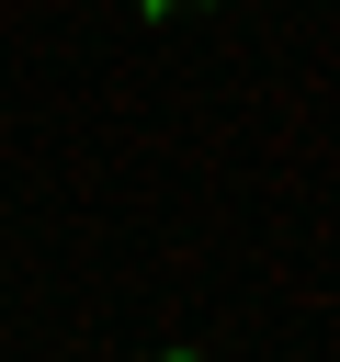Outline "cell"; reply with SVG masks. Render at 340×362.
I'll use <instances>...</instances> for the list:
<instances>
[{
	"mask_svg": "<svg viewBox=\"0 0 340 362\" xmlns=\"http://www.w3.org/2000/svg\"><path fill=\"white\" fill-rule=\"evenodd\" d=\"M136 11H147V23H159V11H215V0H136Z\"/></svg>",
	"mask_w": 340,
	"mask_h": 362,
	"instance_id": "1",
	"label": "cell"
},
{
	"mask_svg": "<svg viewBox=\"0 0 340 362\" xmlns=\"http://www.w3.org/2000/svg\"><path fill=\"white\" fill-rule=\"evenodd\" d=\"M159 362H204V351H159Z\"/></svg>",
	"mask_w": 340,
	"mask_h": 362,
	"instance_id": "2",
	"label": "cell"
}]
</instances>
